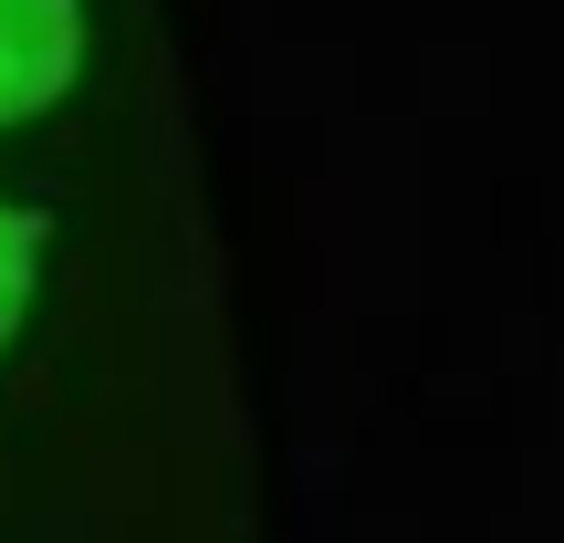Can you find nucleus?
Masks as SVG:
<instances>
[{
    "label": "nucleus",
    "mask_w": 564,
    "mask_h": 543,
    "mask_svg": "<svg viewBox=\"0 0 564 543\" xmlns=\"http://www.w3.org/2000/svg\"><path fill=\"white\" fill-rule=\"evenodd\" d=\"M84 74V0H0V126H32Z\"/></svg>",
    "instance_id": "f257e3e1"
},
{
    "label": "nucleus",
    "mask_w": 564,
    "mask_h": 543,
    "mask_svg": "<svg viewBox=\"0 0 564 543\" xmlns=\"http://www.w3.org/2000/svg\"><path fill=\"white\" fill-rule=\"evenodd\" d=\"M42 251H53L42 209L0 199V356L21 345V324H32V303H42Z\"/></svg>",
    "instance_id": "f03ea898"
}]
</instances>
